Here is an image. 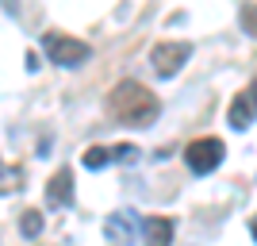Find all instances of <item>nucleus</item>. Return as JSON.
<instances>
[{
    "mask_svg": "<svg viewBox=\"0 0 257 246\" xmlns=\"http://www.w3.org/2000/svg\"><path fill=\"white\" fill-rule=\"evenodd\" d=\"M135 227H139V215H131V212H115V215H107V238L111 242H123L127 246L131 238H135Z\"/></svg>",
    "mask_w": 257,
    "mask_h": 246,
    "instance_id": "6e6552de",
    "label": "nucleus"
},
{
    "mask_svg": "<svg viewBox=\"0 0 257 246\" xmlns=\"http://www.w3.org/2000/svg\"><path fill=\"white\" fill-rule=\"evenodd\" d=\"M23 170H16V166H4V158H0V196L4 193H20L23 189Z\"/></svg>",
    "mask_w": 257,
    "mask_h": 246,
    "instance_id": "9d476101",
    "label": "nucleus"
},
{
    "mask_svg": "<svg viewBox=\"0 0 257 246\" xmlns=\"http://www.w3.org/2000/svg\"><path fill=\"white\" fill-rule=\"evenodd\" d=\"M223 154H226V146H223V139H215V135H207V139H196V142H188V150H184V161H188V170L192 173H211V170H219L223 166Z\"/></svg>",
    "mask_w": 257,
    "mask_h": 246,
    "instance_id": "7ed1b4c3",
    "label": "nucleus"
},
{
    "mask_svg": "<svg viewBox=\"0 0 257 246\" xmlns=\"http://www.w3.org/2000/svg\"><path fill=\"white\" fill-rule=\"evenodd\" d=\"M249 231H253V238H257V215H253V219H249Z\"/></svg>",
    "mask_w": 257,
    "mask_h": 246,
    "instance_id": "4468645a",
    "label": "nucleus"
},
{
    "mask_svg": "<svg viewBox=\"0 0 257 246\" xmlns=\"http://www.w3.org/2000/svg\"><path fill=\"white\" fill-rule=\"evenodd\" d=\"M188 54H192V43H158L150 50V65L158 77H173V73H181Z\"/></svg>",
    "mask_w": 257,
    "mask_h": 246,
    "instance_id": "20e7f679",
    "label": "nucleus"
},
{
    "mask_svg": "<svg viewBox=\"0 0 257 246\" xmlns=\"http://www.w3.org/2000/svg\"><path fill=\"white\" fill-rule=\"evenodd\" d=\"M73 204V173L58 170L46 185V208H69Z\"/></svg>",
    "mask_w": 257,
    "mask_h": 246,
    "instance_id": "423d86ee",
    "label": "nucleus"
},
{
    "mask_svg": "<svg viewBox=\"0 0 257 246\" xmlns=\"http://www.w3.org/2000/svg\"><path fill=\"white\" fill-rule=\"evenodd\" d=\"M253 97H249V89L246 93H238L234 100H230V108H226V119H230V127L234 131H246L249 123H253Z\"/></svg>",
    "mask_w": 257,
    "mask_h": 246,
    "instance_id": "0eeeda50",
    "label": "nucleus"
},
{
    "mask_svg": "<svg viewBox=\"0 0 257 246\" xmlns=\"http://www.w3.org/2000/svg\"><path fill=\"white\" fill-rule=\"evenodd\" d=\"M242 31H249L257 39V4H246V8H242Z\"/></svg>",
    "mask_w": 257,
    "mask_h": 246,
    "instance_id": "f8f14e48",
    "label": "nucleus"
},
{
    "mask_svg": "<svg viewBox=\"0 0 257 246\" xmlns=\"http://www.w3.org/2000/svg\"><path fill=\"white\" fill-rule=\"evenodd\" d=\"M20 227H23V235H27V238H35V235H39V231H43V215L35 212V208H31V212H23Z\"/></svg>",
    "mask_w": 257,
    "mask_h": 246,
    "instance_id": "9b49d317",
    "label": "nucleus"
},
{
    "mask_svg": "<svg viewBox=\"0 0 257 246\" xmlns=\"http://www.w3.org/2000/svg\"><path fill=\"white\" fill-rule=\"evenodd\" d=\"M43 50H46V58L50 62H58V65H65V69H73V65H81V62H88V43H81V39H69V35H62V31H46L43 35Z\"/></svg>",
    "mask_w": 257,
    "mask_h": 246,
    "instance_id": "f03ea898",
    "label": "nucleus"
},
{
    "mask_svg": "<svg viewBox=\"0 0 257 246\" xmlns=\"http://www.w3.org/2000/svg\"><path fill=\"white\" fill-rule=\"evenodd\" d=\"M142 231H146V246H169L173 242V219H165V215H146Z\"/></svg>",
    "mask_w": 257,
    "mask_h": 246,
    "instance_id": "1a4fd4ad",
    "label": "nucleus"
},
{
    "mask_svg": "<svg viewBox=\"0 0 257 246\" xmlns=\"http://www.w3.org/2000/svg\"><path fill=\"white\" fill-rule=\"evenodd\" d=\"M249 97H253V108H257V77H253V89H249Z\"/></svg>",
    "mask_w": 257,
    "mask_h": 246,
    "instance_id": "ddd939ff",
    "label": "nucleus"
},
{
    "mask_svg": "<svg viewBox=\"0 0 257 246\" xmlns=\"http://www.w3.org/2000/svg\"><path fill=\"white\" fill-rule=\"evenodd\" d=\"M139 150L131 146V142H119V146H88L85 150V166L88 170H100V166H111V161H135Z\"/></svg>",
    "mask_w": 257,
    "mask_h": 246,
    "instance_id": "39448f33",
    "label": "nucleus"
},
{
    "mask_svg": "<svg viewBox=\"0 0 257 246\" xmlns=\"http://www.w3.org/2000/svg\"><path fill=\"white\" fill-rule=\"evenodd\" d=\"M107 112L123 123V127H150L154 119H158L161 112V100L154 97L146 85H139V81H119L111 93H107Z\"/></svg>",
    "mask_w": 257,
    "mask_h": 246,
    "instance_id": "f257e3e1",
    "label": "nucleus"
}]
</instances>
